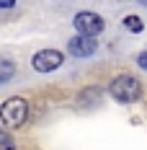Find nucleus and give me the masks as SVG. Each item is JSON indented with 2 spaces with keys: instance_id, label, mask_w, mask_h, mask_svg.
<instances>
[{
  "instance_id": "obj_1",
  "label": "nucleus",
  "mask_w": 147,
  "mask_h": 150,
  "mask_svg": "<svg viewBox=\"0 0 147 150\" xmlns=\"http://www.w3.org/2000/svg\"><path fill=\"white\" fill-rule=\"evenodd\" d=\"M108 93H111L116 101H121V104H132V101H137V98L142 96V86H139V80L132 78V75H119V78L111 80Z\"/></svg>"
},
{
  "instance_id": "obj_2",
  "label": "nucleus",
  "mask_w": 147,
  "mask_h": 150,
  "mask_svg": "<svg viewBox=\"0 0 147 150\" xmlns=\"http://www.w3.org/2000/svg\"><path fill=\"white\" fill-rule=\"evenodd\" d=\"M26 117H29V104L21 98V96H13V98H8L5 104L0 106V119H3V124L5 127H21L23 122H26Z\"/></svg>"
},
{
  "instance_id": "obj_3",
  "label": "nucleus",
  "mask_w": 147,
  "mask_h": 150,
  "mask_svg": "<svg viewBox=\"0 0 147 150\" xmlns=\"http://www.w3.org/2000/svg\"><path fill=\"white\" fill-rule=\"evenodd\" d=\"M103 18L98 13H90V11H85V13H77L75 16V29L80 31V34H88V36H98L103 31Z\"/></svg>"
},
{
  "instance_id": "obj_4",
  "label": "nucleus",
  "mask_w": 147,
  "mask_h": 150,
  "mask_svg": "<svg viewBox=\"0 0 147 150\" xmlns=\"http://www.w3.org/2000/svg\"><path fill=\"white\" fill-rule=\"evenodd\" d=\"M59 65H62V52L57 49H41L34 54V70H39V73H52Z\"/></svg>"
},
{
  "instance_id": "obj_5",
  "label": "nucleus",
  "mask_w": 147,
  "mask_h": 150,
  "mask_svg": "<svg viewBox=\"0 0 147 150\" xmlns=\"http://www.w3.org/2000/svg\"><path fill=\"white\" fill-rule=\"evenodd\" d=\"M67 49H70L72 57H90L98 49V44H96V39L88 36V34H77V36H72L67 42Z\"/></svg>"
},
{
  "instance_id": "obj_6",
  "label": "nucleus",
  "mask_w": 147,
  "mask_h": 150,
  "mask_svg": "<svg viewBox=\"0 0 147 150\" xmlns=\"http://www.w3.org/2000/svg\"><path fill=\"white\" fill-rule=\"evenodd\" d=\"M124 26L132 31V34H139V31L145 29V23H142V18H137V16H127L124 18Z\"/></svg>"
},
{
  "instance_id": "obj_7",
  "label": "nucleus",
  "mask_w": 147,
  "mask_h": 150,
  "mask_svg": "<svg viewBox=\"0 0 147 150\" xmlns=\"http://www.w3.org/2000/svg\"><path fill=\"white\" fill-rule=\"evenodd\" d=\"M11 75H13V65L5 60L3 62V73H0V83H5V80H11Z\"/></svg>"
},
{
  "instance_id": "obj_8",
  "label": "nucleus",
  "mask_w": 147,
  "mask_h": 150,
  "mask_svg": "<svg viewBox=\"0 0 147 150\" xmlns=\"http://www.w3.org/2000/svg\"><path fill=\"white\" fill-rule=\"evenodd\" d=\"M137 62H139V65H142V67H145V70H147V52H142V54L137 57Z\"/></svg>"
},
{
  "instance_id": "obj_9",
  "label": "nucleus",
  "mask_w": 147,
  "mask_h": 150,
  "mask_svg": "<svg viewBox=\"0 0 147 150\" xmlns=\"http://www.w3.org/2000/svg\"><path fill=\"white\" fill-rule=\"evenodd\" d=\"M0 145H3V148H11V140H8V137L3 135V137H0Z\"/></svg>"
},
{
  "instance_id": "obj_10",
  "label": "nucleus",
  "mask_w": 147,
  "mask_h": 150,
  "mask_svg": "<svg viewBox=\"0 0 147 150\" xmlns=\"http://www.w3.org/2000/svg\"><path fill=\"white\" fill-rule=\"evenodd\" d=\"M0 3H3V8H13V3H15V0H0Z\"/></svg>"
}]
</instances>
